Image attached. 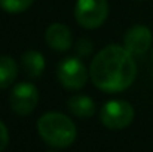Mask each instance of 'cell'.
Returning a JSON list of instances; mask_svg holds the SVG:
<instances>
[{
  "mask_svg": "<svg viewBox=\"0 0 153 152\" xmlns=\"http://www.w3.org/2000/svg\"><path fill=\"white\" fill-rule=\"evenodd\" d=\"M89 78L104 93H122L128 90L137 78V63L134 55L122 45L104 46L91 61Z\"/></svg>",
  "mask_w": 153,
  "mask_h": 152,
  "instance_id": "1",
  "label": "cell"
},
{
  "mask_svg": "<svg viewBox=\"0 0 153 152\" xmlns=\"http://www.w3.org/2000/svg\"><path fill=\"white\" fill-rule=\"evenodd\" d=\"M39 136L52 148H68L77 136L74 122L61 112H46L37 121Z\"/></svg>",
  "mask_w": 153,
  "mask_h": 152,
  "instance_id": "2",
  "label": "cell"
},
{
  "mask_svg": "<svg viewBox=\"0 0 153 152\" xmlns=\"http://www.w3.org/2000/svg\"><path fill=\"white\" fill-rule=\"evenodd\" d=\"M135 110L132 104L126 100L105 101L100 110V119L102 125L108 130H123L132 124Z\"/></svg>",
  "mask_w": 153,
  "mask_h": 152,
  "instance_id": "3",
  "label": "cell"
},
{
  "mask_svg": "<svg viewBox=\"0 0 153 152\" xmlns=\"http://www.w3.org/2000/svg\"><path fill=\"white\" fill-rule=\"evenodd\" d=\"M108 16L107 0H77L74 4V18L80 27L94 30L104 24Z\"/></svg>",
  "mask_w": 153,
  "mask_h": 152,
  "instance_id": "4",
  "label": "cell"
},
{
  "mask_svg": "<svg viewBox=\"0 0 153 152\" xmlns=\"http://www.w3.org/2000/svg\"><path fill=\"white\" fill-rule=\"evenodd\" d=\"M89 76V70L79 57H67L58 63L56 78L59 84L67 90H80L85 87Z\"/></svg>",
  "mask_w": 153,
  "mask_h": 152,
  "instance_id": "5",
  "label": "cell"
},
{
  "mask_svg": "<svg viewBox=\"0 0 153 152\" xmlns=\"http://www.w3.org/2000/svg\"><path fill=\"white\" fill-rule=\"evenodd\" d=\"M39 103V90L31 82L16 84L9 96V104L13 113L19 116L30 115Z\"/></svg>",
  "mask_w": 153,
  "mask_h": 152,
  "instance_id": "6",
  "label": "cell"
},
{
  "mask_svg": "<svg viewBox=\"0 0 153 152\" xmlns=\"http://www.w3.org/2000/svg\"><path fill=\"white\" fill-rule=\"evenodd\" d=\"M153 34L149 27L137 24L132 25L123 36V46L132 55H143L152 48Z\"/></svg>",
  "mask_w": 153,
  "mask_h": 152,
  "instance_id": "7",
  "label": "cell"
},
{
  "mask_svg": "<svg viewBox=\"0 0 153 152\" xmlns=\"http://www.w3.org/2000/svg\"><path fill=\"white\" fill-rule=\"evenodd\" d=\"M45 39L46 43L56 52H65L73 46L71 30L61 22H53L46 28Z\"/></svg>",
  "mask_w": 153,
  "mask_h": 152,
  "instance_id": "8",
  "label": "cell"
},
{
  "mask_svg": "<svg viewBox=\"0 0 153 152\" xmlns=\"http://www.w3.org/2000/svg\"><path fill=\"white\" fill-rule=\"evenodd\" d=\"M21 66H22V69H24L27 76L39 78L45 72L46 61H45V57L42 55V52L30 49L21 55Z\"/></svg>",
  "mask_w": 153,
  "mask_h": 152,
  "instance_id": "9",
  "label": "cell"
},
{
  "mask_svg": "<svg viewBox=\"0 0 153 152\" xmlns=\"http://www.w3.org/2000/svg\"><path fill=\"white\" fill-rule=\"evenodd\" d=\"M67 107L77 118H91L97 112L95 101L92 100L89 96H85V94L71 96L68 99V101H67Z\"/></svg>",
  "mask_w": 153,
  "mask_h": 152,
  "instance_id": "10",
  "label": "cell"
},
{
  "mask_svg": "<svg viewBox=\"0 0 153 152\" xmlns=\"http://www.w3.org/2000/svg\"><path fill=\"white\" fill-rule=\"evenodd\" d=\"M18 76V66L10 55H0V90L9 88Z\"/></svg>",
  "mask_w": 153,
  "mask_h": 152,
  "instance_id": "11",
  "label": "cell"
},
{
  "mask_svg": "<svg viewBox=\"0 0 153 152\" xmlns=\"http://www.w3.org/2000/svg\"><path fill=\"white\" fill-rule=\"evenodd\" d=\"M34 0H0V7L7 13H21L27 10Z\"/></svg>",
  "mask_w": 153,
  "mask_h": 152,
  "instance_id": "12",
  "label": "cell"
},
{
  "mask_svg": "<svg viewBox=\"0 0 153 152\" xmlns=\"http://www.w3.org/2000/svg\"><path fill=\"white\" fill-rule=\"evenodd\" d=\"M76 51L79 54V57H86L91 54L92 51V42L89 39H80L76 43Z\"/></svg>",
  "mask_w": 153,
  "mask_h": 152,
  "instance_id": "13",
  "label": "cell"
},
{
  "mask_svg": "<svg viewBox=\"0 0 153 152\" xmlns=\"http://www.w3.org/2000/svg\"><path fill=\"white\" fill-rule=\"evenodd\" d=\"M7 143H9V131H7L6 125L0 121V152L6 149Z\"/></svg>",
  "mask_w": 153,
  "mask_h": 152,
  "instance_id": "14",
  "label": "cell"
},
{
  "mask_svg": "<svg viewBox=\"0 0 153 152\" xmlns=\"http://www.w3.org/2000/svg\"><path fill=\"white\" fill-rule=\"evenodd\" d=\"M152 58H153V51H152Z\"/></svg>",
  "mask_w": 153,
  "mask_h": 152,
  "instance_id": "15",
  "label": "cell"
},
{
  "mask_svg": "<svg viewBox=\"0 0 153 152\" xmlns=\"http://www.w3.org/2000/svg\"><path fill=\"white\" fill-rule=\"evenodd\" d=\"M49 152H52V151H49Z\"/></svg>",
  "mask_w": 153,
  "mask_h": 152,
  "instance_id": "16",
  "label": "cell"
}]
</instances>
